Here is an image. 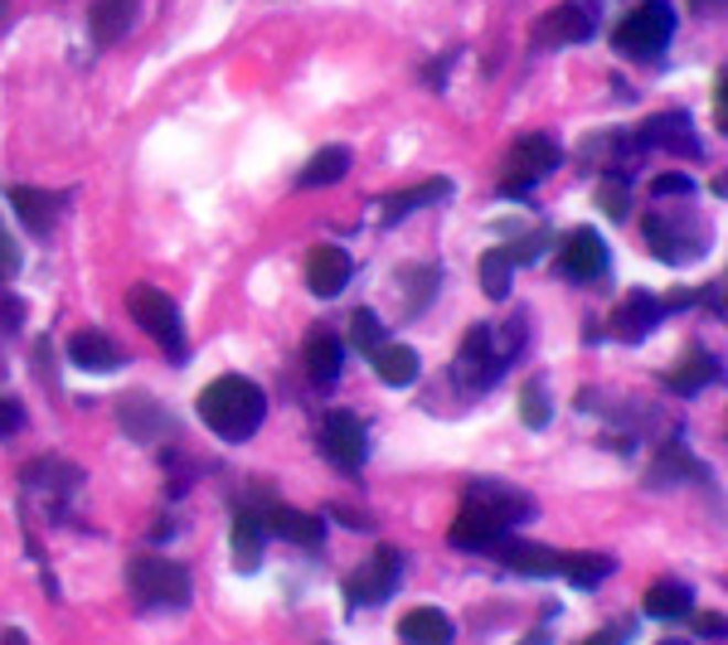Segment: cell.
Masks as SVG:
<instances>
[{"instance_id": "cell-17", "label": "cell", "mask_w": 728, "mask_h": 645, "mask_svg": "<svg viewBox=\"0 0 728 645\" xmlns=\"http://www.w3.org/2000/svg\"><path fill=\"white\" fill-rule=\"evenodd\" d=\"M6 200H10V209L20 214V224L30 228V234H49V228H54V218H58V194L30 190V185H10Z\"/></svg>"}, {"instance_id": "cell-20", "label": "cell", "mask_w": 728, "mask_h": 645, "mask_svg": "<svg viewBox=\"0 0 728 645\" xmlns=\"http://www.w3.org/2000/svg\"><path fill=\"white\" fill-rule=\"evenodd\" d=\"M641 146H671L675 155H699V141L689 137V117L685 112H661L641 127Z\"/></svg>"}, {"instance_id": "cell-7", "label": "cell", "mask_w": 728, "mask_h": 645, "mask_svg": "<svg viewBox=\"0 0 728 645\" xmlns=\"http://www.w3.org/2000/svg\"><path fill=\"white\" fill-rule=\"evenodd\" d=\"M321 452L335 461L340 471H360L364 456H370V437H364V422L355 418V412L335 408L331 418H325L321 428Z\"/></svg>"}, {"instance_id": "cell-15", "label": "cell", "mask_w": 728, "mask_h": 645, "mask_svg": "<svg viewBox=\"0 0 728 645\" xmlns=\"http://www.w3.org/2000/svg\"><path fill=\"white\" fill-rule=\"evenodd\" d=\"M558 161H564V151L554 146V137H544V131H525V137L515 141L510 170H520L525 180H544L549 170H558Z\"/></svg>"}, {"instance_id": "cell-18", "label": "cell", "mask_w": 728, "mask_h": 645, "mask_svg": "<svg viewBox=\"0 0 728 645\" xmlns=\"http://www.w3.org/2000/svg\"><path fill=\"white\" fill-rule=\"evenodd\" d=\"M398 636H404V645H452L457 626L437 606H413L404 622H398Z\"/></svg>"}, {"instance_id": "cell-22", "label": "cell", "mask_w": 728, "mask_h": 645, "mask_svg": "<svg viewBox=\"0 0 728 645\" xmlns=\"http://www.w3.org/2000/svg\"><path fill=\"white\" fill-rule=\"evenodd\" d=\"M467 501H485L491 509H501V515H505V525H520V519H529V515H534V501H529V495L510 491V485L491 481V476L471 481V495H467Z\"/></svg>"}, {"instance_id": "cell-34", "label": "cell", "mask_w": 728, "mask_h": 645, "mask_svg": "<svg viewBox=\"0 0 728 645\" xmlns=\"http://www.w3.org/2000/svg\"><path fill=\"white\" fill-rule=\"evenodd\" d=\"M350 340H355V350H364V355H374V350L384 345V325L374 311H355L350 315Z\"/></svg>"}, {"instance_id": "cell-24", "label": "cell", "mask_w": 728, "mask_h": 645, "mask_svg": "<svg viewBox=\"0 0 728 645\" xmlns=\"http://www.w3.org/2000/svg\"><path fill=\"white\" fill-rule=\"evenodd\" d=\"M374 374L388 384V388H408L413 379H418V350H408V345H384L374 350Z\"/></svg>"}, {"instance_id": "cell-13", "label": "cell", "mask_w": 728, "mask_h": 645, "mask_svg": "<svg viewBox=\"0 0 728 645\" xmlns=\"http://www.w3.org/2000/svg\"><path fill=\"white\" fill-rule=\"evenodd\" d=\"M592 40V15L582 6H558L549 10L539 24H534V44L549 49V44H582Z\"/></svg>"}, {"instance_id": "cell-14", "label": "cell", "mask_w": 728, "mask_h": 645, "mask_svg": "<svg viewBox=\"0 0 728 645\" xmlns=\"http://www.w3.org/2000/svg\"><path fill=\"white\" fill-rule=\"evenodd\" d=\"M263 544H267V519H263V509L238 505V509H234V563L243 568V573H253V568L263 563Z\"/></svg>"}, {"instance_id": "cell-26", "label": "cell", "mask_w": 728, "mask_h": 645, "mask_svg": "<svg viewBox=\"0 0 728 645\" xmlns=\"http://www.w3.org/2000/svg\"><path fill=\"white\" fill-rule=\"evenodd\" d=\"M350 170V146H325V151H315L307 170L297 175L301 190H315V185H335V180H345Z\"/></svg>"}, {"instance_id": "cell-4", "label": "cell", "mask_w": 728, "mask_h": 645, "mask_svg": "<svg viewBox=\"0 0 728 645\" xmlns=\"http://www.w3.org/2000/svg\"><path fill=\"white\" fill-rule=\"evenodd\" d=\"M127 311H131V321H137L146 335L161 340L170 355H185V331H180V311H175V301H170L165 291H156V287H131Z\"/></svg>"}, {"instance_id": "cell-31", "label": "cell", "mask_w": 728, "mask_h": 645, "mask_svg": "<svg viewBox=\"0 0 728 645\" xmlns=\"http://www.w3.org/2000/svg\"><path fill=\"white\" fill-rule=\"evenodd\" d=\"M510 272H515V262H510V252L505 248H491L481 258V287H485V297L491 301H505L510 297Z\"/></svg>"}, {"instance_id": "cell-5", "label": "cell", "mask_w": 728, "mask_h": 645, "mask_svg": "<svg viewBox=\"0 0 728 645\" xmlns=\"http://www.w3.org/2000/svg\"><path fill=\"white\" fill-rule=\"evenodd\" d=\"M398 573H404V553L388 549V544H384V549L374 553L355 578H345V598H350V606H379V602H388V598L398 592Z\"/></svg>"}, {"instance_id": "cell-2", "label": "cell", "mask_w": 728, "mask_h": 645, "mask_svg": "<svg viewBox=\"0 0 728 645\" xmlns=\"http://www.w3.org/2000/svg\"><path fill=\"white\" fill-rule=\"evenodd\" d=\"M127 582L137 592L141 606H190V573L175 563V558H161V553H141L131 558L127 568Z\"/></svg>"}, {"instance_id": "cell-27", "label": "cell", "mask_w": 728, "mask_h": 645, "mask_svg": "<svg viewBox=\"0 0 728 645\" xmlns=\"http://www.w3.org/2000/svg\"><path fill=\"white\" fill-rule=\"evenodd\" d=\"M340 359H345V350H340V340L331 331H315L307 340V374H311L315 384H335Z\"/></svg>"}, {"instance_id": "cell-38", "label": "cell", "mask_w": 728, "mask_h": 645, "mask_svg": "<svg viewBox=\"0 0 728 645\" xmlns=\"http://www.w3.org/2000/svg\"><path fill=\"white\" fill-rule=\"evenodd\" d=\"M20 428H24V408H20V398H6V394H0V437L20 432Z\"/></svg>"}, {"instance_id": "cell-33", "label": "cell", "mask_w": 728, "mask_h": 645, "mask_svg": "<svg viewBox=\"0 0 728 645\" xmlns=\"http://www.w3.org/2000/svg\"><path fill=\"white\" fill-rule=\"evenodd\" d=\"M121 422H127V428L137 432L141 442H151L156 428H170V422L161 418V412L151 408V398H121Z\"/></svg>"}, {"instance_id": "cell-40", "label": "cell", "mask_w": 728, "mask_h": 645, "mask_svg": "<svg viewBox=\"0 0 728 645\" xmlns=\"http://www.w3.org/2000/svg\"><path fill=\"white\" fill-rule=\"evenodd\" d=\"M651 190H655V200H671V194L675 200H685V194H695V185H689L685 175H661Z\"/></svg>"}, {"instance_id": "cell-44", "label": "cell", "mask_w": 728, "mask_h": 645, "mask_svg": "<svg viewBox=\"0 0 728 645\" xmlns=\"http://www.w3.org/2000/svg\"><path fill=\"white\" fill-rule=\"evenodd\" d=\"M661 645H685V641H661Z\"/></svg>"}, {"instance_id": "cell-29", "label": "cell", "mask_w": 728, "mask_h": 645, "mask_svg": "<svg viewBox=\"0 0 728 645\" xmlns=\"http://www.w3.org/2000/svg\"><path fill=\"white\" fill-rule=\"evenodd\" d=\"M442 194H452V185H447V180H422V185H413V190H404V194H388V200H384V224H398V218L413 214L418 204H437Z\"/></svg>"}, {"instance_id": "cell-42", "label": "cell", "mask_w": 728, "mask_h": 645, "mask_svg": "<svg viewBox=\"0 0 728 645\" xmlns=\"http://www.w3.org/2000/svg\"><path fill=\"white\" fill-rule=\"evenodd\" d=\"M689 6H695V10H699V15H714V10H719V6H724V0H689Z\"/></svg>"}, {"instance_id": "cell-25", "label": "cell", "mask_w": 728, "mask_h": 645, "mask_svg": "<svg viewBox=\"0 0 728 645\" xmlns=\"http://www.w3.org/2000/svg\"><path fill=\"white\" fill-rule=\"evenodd\" d=\"M646 612L655 622H685V616L695 612V592H689L685 582H655L646 592Z\"/></svg>"}, {"instance_id": "cell-39", "label": "cell", "mask_w": 728, "mask_h": 645, "mask_svg": "<svg viewBox=\"0 0 728 645\" xmlns=\"http://www.w3.org/2000/svg\"><path fill=\"white\" fill-rule=\"evenodd\" d=\"M15 272H20V252H15V243H10L6 224H0V282H10Z\"/></svg>"}, {"instance_id": "cell-16", "label": "cell", "mask_w": 728, "mask_h": 645, "mask_svg": "<svg viewBox=\"0 0 728 645\" xmlns=\"http://www.w3.org/2000/svg\"><path fill=\"white\" fill-rule=\"evenodd\" d=\"M68 359L78 364V369H88V374H113L121 364V345L103 331H78L68 340Z\"/></svg>"}, {"instance_id": "cell-9", "label": "cell", "mask_w": 728, "mask_h": 645, "mask_svg": "<svg viewBox=\"0 0 728 645\" xmlns=\"http://www.w3.org/2000/svg\"><path fill=\"white\" fill-rule=\"evenodd\" d=\"M558 272L574 277V282H598L607 272V243L602 234H592V228H574V234L564 238V248H558Z\"/></svg>"}, {"instance_id": "cell-37", "label": "cell", "mask_w": 728, "mask_h": 645, "mask_svg": "<svg viewBox=\"0 0 728 645\" xmlns=\"http://www.w3.org/2000/svg\"><path fill=\"white\" fill-rule=\"evenodd\" d=\"M631 636H636V622L631 616H622V622H612V626H602L592 641H582V645H627Z\"/></svg>"}, {"instance_id": "cell-19", "label": "cell", "mask_w": 728, "mask_h": 645, "mask_svg": "<svg viewBox=\"0 0 728 645\" xmlns=\"http://www.w3.org/2000/svg\"><path fill=\"white\" fill-rule=\"evenodd\" d=\"M501 549V563L505 568H515V573H525V578H564V553H554V549H539V544H495Z\"/></svg>"}, {"instance_id": "cell-21", "label": "cell", "mask_w": 728, "mask_h": 645, "mask_svg": "<svg viewBox=\"0 0 728 645\" xmlns=\"http://www.w3.org/2000/svg\"><path fill=\"white\" fill-rule=\"evenodd\" d=\"M137 6H141V0H97L93 15H88L93 40H97V44H117V40H127L131 20H137Z\"/></svg>"}, {"instance_id": "cell-12", "label": "cell", "mask_w": 728, "mask_h": 645, "mask_svg": "<svg viewBox=\"0 0 728 645\" xmlns=\"http://www.w3.org/2000/svg\"><path fill=\"white\" fill-rule=\"evenodd\" d=\"M350 272H355V262H350L345 248H335V243H321V248H311L307 258V282L315 297H340V291L350 287Z\"/></svg>"}, {"instance_id": "cell-1", "label": "cell", "mask_w": 728, "mask_h": 645, "mask_svg": "<svg viewBox=\"0 0 728 645\" xmlns=\"http://www.w3.org/2000/svg\"><path fill=\"white\" fill-rule=\"evenodd\" d=\"M194 408H200L204 428H214L224 442H243V437H253L263 428L267 398H263V388L253 379H243V374H224V379H214L200 398H194Z\"/></svg>"}, {"instance_id": "cell-32", "label": "cell", "mask_w": 728, "mask_h": 645, "mask_svg": "<svg viewBox=\"0 0 728 645\" xmlns=\"http://www.w3.org/2000/svg\"><path fill=\"white\" fill-rule=\"evenodd\" d=\"M520 418H525V428H549L554 418V404H549V388H544V379H529L525 388H520Z\"/></svg>"}, {"instance_id": "cell-10", "label": "cell", "mask_w": 728, "mask_h": 645, "mask_svg": "<svg viewBox=\"0 0 728 645\" xmlns=\"http://www.w3.org/2000/svg\"><path fill=\"white\" fill-rule=\"evenodd\" d=\"M646 243H651V252L661 262H689V258H699L704 252L699 228H685V224H675V218H665V214L646 218Z\"/></svg>"}, {"instance_id": "cell-8", "label": "cell", "mask_w": 728, "mask_h": 645, "mask_svg": "<svg viewBox=\"0 0 728 645\" xmlns=\"http://www.w3.org/2000/svg\"><path fill=\"white\" fill-rule=\"evenodd\" d=\"M505 529L510 525H505L501 509H491L485 501H467V505H461V515L452 519V534H447V539H452L457 549L477 553V549H495V544L505 539Z\"/></svg>"}, {"instance_id": "cell-28", "label": "cell", "mask_w": 728, "mask_h": 645, "mask_svg": "<svg viewBox=\"0 0 728 645\" xmlns=\"http://www.w3.org/2000/svg\"><path fill=\"white\" fill-rule=\"evenodd\" d=\"M661 311L665 307H661V301H651L646 291H631V301L617 311V335H622V340H641L655 321H661Z\"/></svg>"}, {"instance_id": "cell-3", "label": "cell", "mask_w": 728, "mask_h": 645, "mask_svg": "<svg viewBox=\"0 0 728 645\" xmlns=\"http://www.w3.org/2000/svg\"><path fill=\"white\" fill-rule=\"evenodd\" d=\"M671 34H675V10L665 6V0H646V6L631 10V15L617 24L612 44H617V54H627V58H651L671 44Z\"/></svg>"}, {"instance_id": "cell-36", "label": "cell", "mask_w": 728, "mask_h": 645, "mask_svg": "<svg viewBox=\"0 0 728 645\" xmlns=\"http://www.w3.org/2000/svg\"><path fill=\"white\" fill-rule=\"evenodd\" d=\"M544 243H549V228H534L529 238H520L515 248H505V252H510V262H534L544 252Z\"/></svg>"}, {"instance_id": "cell-41", "label": "cell", "mask_w": 728, "mask_h": 645, "mask_svg": "<svg viewBox=\"0 0 728 645\" xmlns=\"http://www.w3.org/2000/svg\"><path fill=\"white\" fill-rule=\"evenodd\" d=\"M695 631H699V636H709V641H719V636H724V616H719V612L699 616V622H695Z\"/></svg>"}, {"instance_id": "cell-23", "label": "cell", "mask_w": 728, "mask_h": 645, "mask_svg": "<svg viewBox=\"0 0 728 645\" xmlns=\"http://www.w3.org/2000/svg\"><path fill=\"white\" fill-rule=\"evenodd\" d=\"M714 379H719V359H714L709 350H699V345H689L685 359L671 369V388H675V394H699V388H709Z\"/></svg>"}, {"instance_id": "cell-6", "label": "cell", "mask_w": 728, "mask_h": 645, "mask_svg": "<svg viewBox=\"0 0 728 645\" xmlns=\"http://www.w3.org/2000/svg\"><path fill=\"white\" fill-rule=\"evenodd\" d=\"M505 369V355L495 350V325H477L467 340H461L457 355V384L461 388H491Z\"/></svg>"}, {"instance_id": "cell-11", "label": "cell", "mask_w": 728, "mask_h": 645, "mask_svg": "<svg viewBox=\"0 0 728 645\" xmlns=\"http://www.w3.org/2000/svg\"><path fill=\"white\" fill-rule=\"evenodd\" d=\"M267 534L277 539L297 544V549H321L325 544V519L311 515V509H297V505H267Z\"/></svg>"}, {"instance_id": "cell-35", "label": "cell", "mask_w": 728, "mask_h": 645, "mask_svg": "<svg viewBox=\"0 0 728 645\" xmlns=\"http://www.w3.org/2000/svg\"><path fill=\"white\" fill-rule=\"evenodd\" d=\"M598 200H602V209L612 218H627V209H631V180H607V185L598 190Z\"/></svg>"}, {"instance_id": "cell-30", "label": "cell", "mask_w": 728, "mask_h": 645, "mask_svg": "<svg viewBox=\"0 0 728 645\" xmlns=\"http://www.w3.org/2000/svg\"><path fill=\"white\" fill-rule=\"evenodd\" d=\"M617 568L612 553H564V578L574 588H598V582Z\"/></svg>"}, {"instance_id": "cell-43", "label": "cell", "mask_w": 728, "mask_h": 645, "mask_svg": "<svg viewBox=\"0 0 728 645\" xmlns=\"http://www.w3.org/2000/svg\"><path fill=\"white\" fill-rule=\"evenodd\" d=\"M6 645H24V631H6Z\"/></svg>"}]
</instances>
